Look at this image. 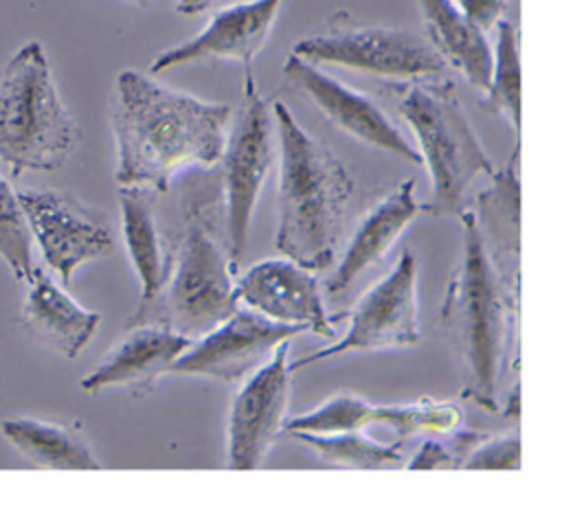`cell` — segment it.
<instances>
[{
  "mask_svg": "<svg viewBox=\"0 0 562 511\" xmlns=\"http://www.w3.org/2000/svg\"><path fill=\"white\" fill-rule=\"evenodd\" d=\"M24 285L29 287L22 305L26 329L55 353L75 360L97 333L101 316L75 303L37 265Z\"/></svg>",
  "mask_w": 562,
  "mask_h": 511,
  "instance_id": "obj_17",
  "label": "cell"
},
{
  "mask_svg": "<svg viewBox=\"0 0 562 511\" xmlns=\"http://www.w3.org/2000/svg\"><path fill=\"white\" fill-rule=\"evenodd\" d=\"M149 193H151L149 189L119 186L123 239L140 283L138 303H145L158 294L165 281V263H167V252L162 250V239L158 232Z\"/></svg>",
  "mask_w": 562,
  "mask_h": 511,
  "instance_id": "obj_20",
  "label": "cell"
},
{
  "mask_svg": "<svg viewBox=\"0 0 562 511\" xmlns=\"http://www.w3.org/2000/svg\"><path fill=\"white\" fill-rule=\"evenodd\" d=\"M292 53L312 64H331L402 81L443 77L448 68L426 37L404 29L360 24L345 11L331 15L321 33L299 39Z\"/></svg>",
  "mask_w": 562,
  "mask_h": 511,
  "instance_id": "obj_7",
  "label": "cell"
},
{
  "mask_svg": "<svg viewBox=\"0 0 562 511\" xmlns=\"http://www.w3.org/2000/svg\"><path fill=\"white\" fill-rule=\"evenodd\" d=\"M220 169L204 167L180 182V228L167 252L158 294L138 303L127 327L160 325L200 338L237 309Z\"/></svg>",
  "mask_w": 562,
  "mask_h": 511,
  "instance_id": "obj_2",
  "label": "cell"
},
{
  "mask_svg": "<svg viewBox=\"0 0 562 511\" xmlns=\"http://www.w3.org/2000/svg\"><path fill=\"white\" fill-rule=\"evenodd\" d=\"M281 4L283 0H244L217 9L195 37L156 55L149 72L156 75L202 59H233L250 77L252 59L263 48Z\"/></svg>",
  "mask_w": 562,
  "mask_h": 511,
  "instance_id": "obj_15",
  "label": "cell"
},
{
  "mask_svg": "<svg viewBox=\"0 0 562 511\" xmlns=\"http://www.w3.org/2000/svg\"><path fill=\"white\" fill-rule=\"evenodd\" d=\"M419 213H426V204L415 200V180L411 178L400 182L391 195H386L371 213L364 215L340 263L327 279V289L331 294H342L349 285H353L360 274H364L389 252L395 239Z\"/></svg>",
  "mask_w": 562,
  "mask_h": 511,
  "instance_id": "obj_18",
  "label": "cell"
},
{
  "mask_svg": "<svg viewBox=\"0 0 562 511\" xmlns=\"http://www.w3.org/2000/svg\"><path fill=\"white\" fill-rule=\"evenodd\" d=\"M303 331L301 325L277 322L250 307H237L226 320L200 336V342L191 344L169 366V373L235 382L252 375L281 342Z\"/></svg>",
  "mask_w": 562,
  "mask_h": 511,
  "instance_id": "obj_11",
  "label": "cell"
},
{
  "mask_svg": "<svg viewBox=\"0 0 562 511\" xmlns=\"http://www.w3.org/2000/svg\"><path fill=\"white\" fill-rule=\"evenodd\" d=\"M193 344L189 336L171 331L160 325L127 327L125 338L114 344L101 364L81 379V388L90 395L110 386H125L140 395L154 382L169 373V366Z\"/></svg>",
  "mask_w": 562,
  "mask_h": 511,
  "instance_id": "obj_16",
  "label": "cell"
},
{
  "mask_svg": "<svg viewBox=\"0 0 562 511\" xmlns=\"http://www.w3.org/2000/svg\"><path fill=\"white\" fill-rule=\"evenodd\" d=\"M18 200L46 265L64 285L86 261L114 252L110 226L75 195L66 191H20Z\"/></svg>",
  "mask_w": 562,
  "mask_h": 511,
  "instance_id": "obj_10",
  "label": "cell"
},
{
  "mask_svg": "<svg viewBox=\"0 0 562 511\" xmlns=\"http://www.w3.org/2000/svg\"><path fill=\"white\" fill-rule=\"evenodd\" d=\"M463 469H518L520 467V434L487 436L463 461Z\"/></svg>",
  "mask_w": 562,
  "mask_h": 511,
  "instance_id": "obj_28",
  "label": "cell"
},
{
  "mask_svg": "<svg viewBox=\"0 0 562 511\" xmlns=\"http://www.w3.org/2000/svg\"><path fill=\"white\" fill-rule=\"evenodd\" d=\"M457 9L483 33H490L507 9L509 0H452Z\"/></svg>",
  "mask_w": 562,
  "mask_h": 511,
  "instance_id": "obj_29",
  "label": "cell"
},
{
  "mask_svg": "<svg viewBox=\"0 0 562 511\" xmlns=\"http://www.w3.org/2000/svg\"><path fill=\"white\" fill-rule=\"evenodd\" d=\"M520 386L518 384H514V390H512V395H509V401H507V408H505V417H518V412H520Z\"/></svg>",
  "mask_w": 562,
  "mask_h": 511,
  "instance_id": "obj_32",
  "label": "cell"
},
{
  "mask_svg": "<svg viewBox=\"0 0 562 511\" xmlns=\"http://www.w3.org/2000/svg\"><path fill=\"white\" fill-rule=\"evenodd\" d=\"M461 408L452 401H435L424 397L422 401L406 406H382L380 423L395 430L400 439L413 434H446L461 425Z\"/></svg>",
  "mask_w": 562,
  "mask_h": 511,
  "instance_id": "obj_27",
  "label": "cell"
},
{
  "mask_svg": "<svg viewBox=\"0 0 562 511\" xmlns=\"http://www.w3.org/2000/svg\"><path fill=\"white\" fill-rule=\"evenodd\" d=\"M217 0H178L176 2V11L180 15H198L209 11Z\"/></svg>",
  "mask_w": 562,
  "mask_h": 511,
  "instance_id": "obj_31",
  "label": "cell"
},
{
  "mask_svg": "<svg viewBox=\"0 0 562 511\" xmlns=\"http://www.w3.org/2000/svg\"><path fill=\"white\" fill-rule=\"evenodd\" d=\"M290 340L261 364L235 395L228 415V467L255 469L268 456L285 423L290 401Z\"/></svg>",
  "mask_w": 562,
  "mask_h": 511,
  "instance_id": "obj_13",
  "label": "cell"
},
{
  "mask_svg": "<svg viewBox=\"0 0 562 511\" xmlns=\"http://www.w3.org/2000/svg\"><path fill=\"white\" fill-rule=\"evenodd\" d=\"M226 211V239L233 263L248 243L250 219L272 164V110L257 94L252 75L246 77V103L226 136L220 158Z\"/></svg>",
  "mask_w": 562,
  "mask_h": 511,
  "instance_id": "obj_9",
  "label": "cell"
},
{
  "mask_svg": "<svg viewBox=\"0 0 562 511\" xmlns=\"http://www.w3.org/2000/svg\"><path fill=\"white\" fill-rule=\"evenodd\" d=\"M496 44L492 50L490 83L483 90L481 107L490 114H503L514 127L520 140V114H522V75L518 33L509 20H498Z\"/></svg>",
  "mask_w": 562,
  "mask_h": 511,
  "instance_id": "obj_23",
  "label": "cell"
},
{
  "mask_svg": "<svg viewBox=\"0 0 562 511\" xmlns=\"http://www.w3.org/2000/svg\"><path fill=\"white\" fill-rule=\"evenodd\" d=\"M397 110L417 138V151L430 175V200L426 213L459 215L472 182L494 175L496 169L485 154L474 127L448 77L413 79L400 90Z\"/></svg>",
  "mask_w": 562,
  "mask_h": 511,
  "instance_id": "obj_6",
  "label": "cell"
},
{
  "mask_svg": "<svg viewBox=\"0 0 562 511\" xmlns=\"http://www.w3.org/2000/svg\"><path fill=\"white\" fill-rule=\"evenodd\" d=\"M283 77L288 86L299 90L331 125L345 134L402 160L422 164L417 147L408 143L386 112L367 94L340 83L294 53H290L283 64Z\"/></svg>",
  "mask_w": 562,
  "mask_h": 511,
  "instance_id": "obj_12",
  "label": "cell"
},
{
  "mask_svg": "<svg viewBox=\"0 0 562 511\" xmlns=\"http://www.w3.org/2000/svg\"><path fill=\"white\" fill-rule=\"evenodd\" d=\"M457 217L463 232L461 254L446 287L439 322L461 368V395L498 412L518 285L492 259L474 211H461Z\"/></svg>",
  "mask_w": 562,
  "mask_h": 511,
  "instance_id": "obj_3",
  "label": "cell"
},
{
  "mask_svg": "<svg viewBox=\"0 0 562 511\" xmlns=\"http://www.w3.org/2000/svg\"><path fill=\"white\" fill-rule=\"evenodd\" d=\"M110 118L119 186L165 193L180 169L220 162L231 107L167 88L149 75L123 70L116 77Z\"/></svg>",
  "mask_w": 562,
  "mask_h": 511,
  "instance_id": "obj_1",
  "label": "cell"
},
{
  "mask_svg": "<svg viewBox=\"0 0 562 511\" xmlns=\"http://www.w3.org/2000/svg\"><path fill=\"white\" fill-rule=\"evenodd\" d=\"M235 296L237 303L270 320L301 325L325 338L334 336L314 270L292 259H266L250 265L235 281Z\"/></svg>",
  "mask_w": 562,
  "mask_h": 511,
  "instance_id": "obj_14",
  "label": "cell"
},
{
  "mask_svg": "<svg viewBox=\"0 0 562 511\" xmlns=\"http://www.w3.org/2000/svg\"><path fill=\"white\" fill-rule=\"evenodd\" d=\"M272 121L281 147L274 246L310 270H325L342 239L353 178L345 162L296 123L285 103H272Z\"/></svg>",
  "mask_w": 562,
  "mask_h": 511,
  "instance_id": "obj_4",
  "label": "cell"
},
{
  "mask_svg": "<svg viewBox=\"0 0 562 511\" xmlns=\"http://www.w3.org/2000/svg\"><path fill=\"white\" fill-rule=\"evenodd\" d=\"M0 259L18 283H26L35 270L33 235L18 193L0 178Z\"/></svg>",
  "mask_w": 562,
  "mask_h": 511,
  "instance_id": "obj_26",
  "label": "cell"
},
{
  "mask_svg": "<svg viewBox=\"0 0 562 511\" xmlns=\"http://www.w3.org/2000/svg\"><path fill=\"white\" fill-rule=\"evenodd\" d=\"M294 439L305 443L316 456L325 463L336 467H351V469H386L397 467L404 463V454L400 443L384 445L360 430L351 432H336V434H307V432H292Z\"/></svg>",
  "mask_w": 562,
  "mask_h": 511,
  "instance_id": "obj_24",
  "label": "cell"
},
{
  "mask_svg": "<svg viewBox=\"0 0 562 511\" xmlns=\"http://www.w3.org/2000/svg\"><path fill=\"white\" fill-rule=\"evenodd\" d=\"M518 158H520V143H516V149L505 164L503 171H496L492 189L483 191L479 195L481 202V215H476L479 224H487L490 237H492V259L501 268V272L509 279V270L518 272V263L509 261V254L518 259V219H520V180H518ZM487 246V243H485ZM518 285V281L509 279Z\"/></svg>",
  "mask_w": 562,
  "mask_h": 511,
  "instance_id": "obj_22",
  "label": "cell"
},
{
  "mask_svg": "<svg viewBox=\"0 0 562 511\" xmlns=\"http://www.w3.org/2000/svg\"><path fill=\"white\" fill-rule=\"evenodd\" d=\"M382 406H373L367 399L340 393L318 408L292 417L283 423L285 432H307V434H336V432H351L362 430L369 423L380 421Z\"/></svg>",
  "mask_w": 562,
  "mask_h": 511,
  "instance_id": "obj_25",
  "label": "cell"
},
{
  "mask_svg": "<svg viewBox=\"0 0 562 511\" xmlns=\"http://www.w3.org/2000/svg\"><path fill=\"white\" fill-rule=\"evenodd\" d=\"M2 436L35 467L46 469H99L101 463L88 443L70 428L11 417L0 421Z\"/></svg>",
  "mask_w": 562,
  "mask_h": 511,
  "instance_id": "obj_21",
  "label": "cell"
},
{
  "mask_svg": "<svg viewBox=\"0 0 562 511\" xmlns=\"http://www.w3.org/2000/svg\"><path fill=\"white\" fill-rule=\"evenodd\" d=\"M406 467L408 469H454V458L446 441L426 439Z\"/></svg>",
  "mask_w": 562,
  "mask_h": 511,
  "instance_id": "obj_30",
  "label": "cell"
},
{
  "mask_svg": "<svg viewBox=\"0 0 562 511\" xmlns=\"http://www.w3.org/2000/svg\"><path fill=\"white\" fill-rule=\"evenodd\" d=\"M127 2H132V4H149L151 0H127Z\"/></svg>",
  "mask_w": 562,
  "mask_h": 511,
  "instance_id": "obj_33",
  "label": "cell"
},
{
  "mask_svg": "<svg viewBox=\"0 0 562 511\" xmlns=\"http://www.w3.org/2000/svg\"><path fill=\"white\" fill-rule=\"evenodd\" d=\"M426 22L428 42L446 64H452L470 86L485 90L492 72L487 33L474 26L452 0H417Z\"/></svg>",
  "mask_w": 562,
  "mask_h": 511,
  "instance_id": "obj_19",
  "label": "cell"
},
{
  "mask_svg": "<svg viewBox=\"0 0 562 511\" xmlns=\"http://www.w3.org/2000/svg\"><path fill=\"white\" fill-rule=\"evenodd\" d=\"M422 340L417 307V259L413 250H404L395 268L378 285H373L349 314L347 333L296 360L288 362L290 373L314 362L329 360L349 351H382L413 347Z\"/></svg>",
  "mask_w": 562,
  "mask_h": 511,
  "instance_id": "obj_8",
  "label": "cell"
},
{
  "mask_svg": "<svg viewBox=\"0 0 562 511\" xmlns=\"http://www.w3.org/2000/svg\"><path fill=\"white\" fill-rule=\"evenodd\" d=\"M79 145V127L59 96L40 42L13 53L0 77V162L18 178L53 171Z\"/></svg>",
  "mask_w": 562,
  "mask_h": 511,
  "instance_id": "obj_5",
  "label": "cell"
}]
</instances>
